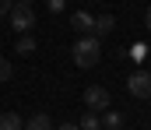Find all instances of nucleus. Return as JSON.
I'll list each match as a JSON object with an SVG mask.
<instances>
[{
  "label": "nucleus",
  "instance_id": "nucleus-1",
  "mask_svg": "<svg viewBox=\"0 0 151 130\" xmlns=\"http://www.w3.org/2000/svg\"><path fill=\"white\" fill-rule=\"evenodd\" d=\"M70 56H74V63L77 67H95L99 60H102V42L95 39V35H81L74 46H70Z\"/></svg>",
  "mask_w": 151,
  "mask_h": 130
},
{
  "label": "nucleus",
  "instance_id": "nucleus-2",
  "mask_svg": "<svg viewBox=\"0 0 151 130\" xmlns=\"http://www.w3.org/2000/svg\"><path fill=\"white\" fill-rule=\"evenodd\" d=\"M7 18H11V25H14L18 32L35 28V7H32V4H25V0H14V4H11V11H7Z\"/></svg>",
  "mask_w": 151,
  "mask_h": 130
},
{
  "label": "nucleus",
  "instance_id": "nucleus-3",
  "mask_svg": "<svg viewBox=\"0 0 151 130\" xmlns=\"http://www.w3.org/2000/svg\"><path fill=\"white\" fill-rule=\"evenodd\" d=\"M84 106H88L91 113H106V109L113 106V98H109V91L102 85H91V88H84Z\"/></svg>",
  "mask_w": 151,
  "mask_h": 130
},
{
  "label": "nucleus",
  "instance_id": "nucleus-4",
  "mask_svg": "<svg viewBox=\"0 0 151 130\" xmlns=\"http://www.w3.org/2000/svg\"><path fill=\"white\" fill-rule=\"evenodd\" d=\"M127 91H130L134 98H148V95H151V70L130 74V78H127Z\"/></svg>",
  "mask_w": 151,
  "mask_h": 130
},
{
  "label": "nucleus",
  "instance_id": "nucleus-5",
  "mask_svg": "<svg viewBox=\"0 0 151 130\" xmlns=\"http://www.w3.org/2000/svg\"><path fill=\"white\" fill-rule=\"evenodd\" d=\"M70 28H77L81 35H91V32H95V14H88V11H74V14H70Z\"/></svg>",
  "mask_w": 151,
  "mask_h": 130
},
{
  "label": "nucleus",
  "instance_id": "nucleus-6",
  "mask_svg": "<svg viewBox=\"0 0 151 130\" xmlns=\"http://www.w3.org/2000/svg\"><path fill=\"white\" fill-rule=\"evenodd\" d=\"M99 123H102L106 130H123V123H127V120H123V113H119V109H113V106H109V109L102 113V120H99Z\"/></svg>",
  "mask_w": 151,
  "mask_h": 130
},
{
  "label": "nucleus",
  "instance_id": "nucleus-7",
  "mask_svg": "<svg viewBox=\"0 0 151 130\" xmlns=\"http://www.w3.org/2000/svg\"><path fill=\"white\" fill-rule=\"evenodd\" d=\"M113 32H116V18H113V14H102V18H95V32H91L95 39H102V35H113Z\"/></svg>",
  "mask_w": 151,
  "mask_h": 130
},
{
  "label": "nucleus",
  "instance_id": "nucleus-8",
  "mask_svg": "<svg viewBox=\"0 0 151 130\" xmlns=\"http://www.w3.org/2000/svg\"><path fill=\"white\" fill-rule=\"evenodd\" d=\"M0 130H25V120L18 113H0Z\"/></svg>",
  "mask_w": 151,
  "mask_h": 130
},
{
  "label": "nucleus",
  "instance_id": "nucleus-9",
  "mask_svg": "<svg viewBox=\"0 0 151 130\" xmlns=\"http://www.w3.org/2000/svg\"><path fill=\"white\" fill-rule=\"evenodd\" d=\"M25 130H53V120H49L46 113H35V116H28Z\"/></svg>",
  "mask_w": 151,
  "mask_h": 130
},
{
  "label": "nucleus",
  "instance_id": "nucleus-10",
  "mask_svg": "<svg viewBox=\"0 0 151 130\" xmlns=\"http://www.w3.org/2000/svg\"><path fill=\"white\" fill-rule=\"evenodd\" d=\"M35 39H32V35H28V32H21V39H18V46H14V49H18V56H32V53H35Z\"/></svg>",
  "mask_w": 151,
  "mask_h": 130
},
{
  "label": "nucleus",
  "instance_id": "nucleus-11",
  "mask_svg": "<svg viewBox=\"0 0 151 130\" xmlns=\"http://www.w3.org/2000/svg\"><path fill=\"white\" fill-rule=\"evenodd\" d=\"M127 56L141 63V60H148V46H144V42H134V46H130V49H127Z\"/></svg>",
  "mask_w": 151,
  "mask_h": 130
},
{
  "label": "nucleus",
  "instance_id": "nucleus-12",
  "mask_svg": "<svg viewBox=\"0 0 151 130\" xmlns=\"http://www.w3.org/2000/svg\"><path fill=\"white\" fill-rule=\"evenodd\" d=\"M77 130H102V123H99V116H95V113H84Z\"/></svg>",
  "mask_w": 151,
  "mask_h": 130
},
{
  "label": "nucleus",
  "instance_id": "nucleus-13",
  "mask_svg": "<svg viewBox=\"0 0 151 130\" xmlns=\"http://www.w3.org/2000/svg\"><path fill=\"white\" fill-rule=\"evenodd\" d=\"M11 74H14V67H11V60H7V56H0V81H7Z\"/></svg>",
  "mask_w": 151,
  "mask_h": 130
},
{
  "label": "nucleus",
  "instance_id": "nucleus-14",
  "mask_svg": "<svg viewBox=\"0 0 151 130\" xmlns=\"http://www.w3.org/2000/svg\"><path fill=\"white\" fill-rule=\"evenodd\" d=\"M46 7H49V11H53V14H60V11H63V7H67V0H46Z\"/></svg>",
  "mask_w": 151,
  "mask_h": 130
},
{
  "label": "nucleus",
  "instance_id": "nucleus-15",
  "mask_svg": "<svg viewBox=\"0 0 151 130\" xmlns=\"http://www.w3.org/2000/svg\"><path fill=\"white\" fill-rule=\"evenodd\" d=\"M11 4H14V0H0V18H4V14L11 11Z\"/></svg>",
  "mask_w": 151,
  "mask_h": 130
},
{
  "label": "nucleus",
  "instance_id": "nucleus-16",
  "mask_svg": "<svg viewBox=\"0 0 151 130\" xmlns=\"http://www.w3.org/2000/svg\"><path fill=\"white\" fill-rule=\"evenodd\" d=\"M144 25H148V28H151V7H148V14H144Z\"/></svg>",
  "mask_w": 151,
  "mask_h": 130
},
{
  "label": "nucleus",
  "instance_id": "nucleus-17",
  "mask_svg": "<svg viewBox=\"0 0 151 130\" xmlns=\"http://www.w3.org/2000/svg\"><path fill=\"white\" fill-rule=\"evenodd\" d=\"M56 130H77V127H74V123H63V127H56Z\"/></svg>",
  "mask_w": 151,
  "mask_h": 130
},
{
  "label": "nucleus",
  "instance_id": "nucleus-18",
  "mask_svg": "<svg viewBox=\"0 0 151 130\" xmlns=\"http://www.w3.org/2000/svg\"><path fill=\"white\" fill-rule=\"evenodd\" d=\"M25 4H32V0H25Z\"/></svg>",
  "mask_w": 151,
  "mask_h": 130
},
{
  "label": "nucleus",
  "instance_id": "nucleus-19",
  "mask_svg": "<svg viewBox=\"0 0 151 130\" xmlns=\"http://www.w3.org/2000/svg\"><path fill=\"white\" fill-rule=\"evenodd\" d=\"M148 98H151V95H148Z\"/></svg>",
  "mask_w": 151,
  "mask_h": 130
},
{
  "label": "nucleus",
  "instance_id": "nucleus-20",
  "mask_svg": "<svg viewBox=\"0 0 151 130\" xmlns=\"http://www.w3.org/2000/svg\"><path fill=\"white\" fill-rule=\"evenodd\" d=\"M148 56H151V53H148Z\"/></svg>",
  "mask_w": 151,
  "mask_h": 130
}]
</instances>
